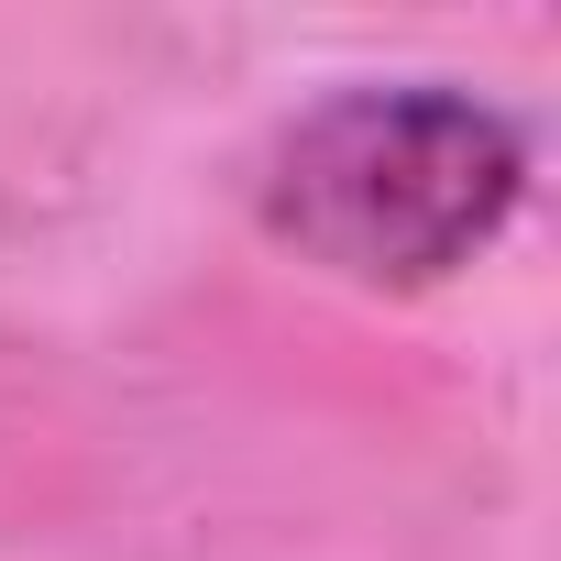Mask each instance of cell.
Returning a JSON list of instances; mask_svg holds the SVG:
<instances>
[{"label":"cell","instance_id":"cell-1","mask_svg":"<svg viewBox=\"0 0 561 561\" xmlns=\"http://www.w3.org/2000/svg\"><path fill=\"white\" fill-rule=\"evenodd\" d=\"M528 198V144L473 89H331L264 144L253 209L342 287H440Z\"/></svg>","mask_w":561,"mask_h":561}]
</instances>
